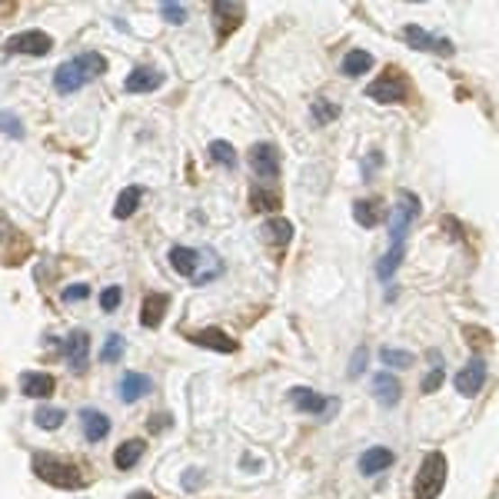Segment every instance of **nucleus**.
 I'll list each match as a JSON object with an SVG mask.
<instances>
[{
	"instance_id": "1",
	"label": "nucleus",
	"mask_w": 499,
	"mask_h": 499,
	"mask_svg": "<svg viewBox=\"0 0 499 499\" xmlns=\"http://www.w3.org/2000/svg\"><path fill=\"white\" fill-rule=\"evenodd\" d=\"M104 70H107V60H104L97 50H84L80 57L67 60L64 67H57L54 87H57V94H74V90H80L87 84L90 77H100Z\"/></svg>"
},
{
	"instance_id": "2",
	"label": "nucleus",
	"mask_w": 499,
	"mask_h": 499,
	"mask_svg": "<svg viewBox=\"0 0 499 499\" xmlns=\"http://www.w3.org/2000/svg\"><path fill=\"white\" fill-rule=\"evenodd\" d=\"M31 467H33V476H41L44 483H50L57 489H84V483H87L80 469L70 467V463H60L50 453H33Z\"/></svg>"
},
{
	"instance_id": "3",
	"label": "nucleus",
	"mask_w": 499,
	"mask_h": 499,
	"mask_svg": "<svg viewBox=\"0 0 499 499\" xmlns=\"http://www.w3.org/2000/svg\"><path fill=\"white\" fill-rule=\"evenodd\" d=\"M446 483V456L430 453L423 459V467L416 473V486H413V499H436L443 493Z\"/></svg>"
},
{
	"instance_id": "4",
	"label": "nucleus",
	"mask_w": 499,
	"mask_h": 499,
	"mask_svg": "<svg viewBox=\"0 0 499 499\" xmlns=\"http://www.w3.org/2000/svg\"><path fill=\"white\" fill-rule=\"evenodd\" d=\"M420 213V200L410 194V190H400V200L390 210V250H403L406 243V230Z\"/></svg>"
},
{
	"instance_id": "5",
	"label": "nucleus",
	"mask_w": 499,
	"mask_h": 499,
	"mask_svg": "<svg viewBox=\"0 0 499 499\" xmlns=\"http://www.w3.org/2000/svg\"><path fill=\"white\" fill-rule=\"evenodd\" d=\"M367 97H373L377 104H400L406 100V77L400 70H386L367 87Z\"/></svg>"
},
{
	"instance_id": "6",
	"label": "nucleus",
	"mask_w": 499,
	"mask_h": 499,
	"mask_svg": "<svg viewBox=\"0 0 499 499\" xmlns=\"http://www.w3.org/2000/svg\"><path fill=\"white\" fill-rule=\"evenodd\" d=\"M4 50H7V54H23V57H44L54 50V41H50V33H44V31H23V33H17V37H11Z\"/></svg>"
},
{
	"instance_id": "7",
	"label": "nucleus",
	"mask_w": 499,
	"mask_h": 499,
	"mask_svg": "<svg viewBox=\"0 0 499 499\" xmlns=\"http://www.w3.org/2000/svg\"><path fill=\"white\" fill-rule=\"evenodd\" d=\"M403 41H406L413 50H426V54H440V57L453 54V44H449V41L426 33L423 27H416V23H406V27H403Z\"/></svg>"
},
{
	"instance_id": "8",
	"label": "nucleus",
	"mask_w": 499,
	"mask_h": 499,
	"mask_svg": "<svg viewBox=\"0 0 499 499\" xmlns=\"http://www.w3.org/2000/svg\"><path fill=\"white\" fill-rule=\"evenodd\" d=\"M250 167L263 180H277V174H280V153H277V147L273 143H253L250 147Z\"/></svg>"
},
{
	"instance_id": "9",
	"label": "nucleus",
	"mask_w": 499,
	"mask_h": 499,
	"mask_svg": "<svg viewBox=\"0 0 499 499\" xmlns=\"http://www.w3.org/2000/svg\"><path fill=\"white\" fill-rule=\"evenodd\" d=\"M60 353H64V359L70 363L74 373H84V369H87V359H90V333L87 330H74V333L64 340Z\"/></svg>"
},
{
	"instance_id": "10",
	"label": "nucleus",
	"mask_w": 499,
	"mask_h": 499,
	"mask_svg": "<svg viewBox=\"0 0 499 499\" xmlns=\"http://www.w3.org/2000/svg\"><path fill=\"white\" fill-rule=\"evenodd\" d=\"M290 403H294L300 413H310V416H323V413L337 410V403L330 400V396H320L316 390H306V386L290 390Z\"/></svg>"
},
{
	"instance_id": "11",
	"label": "nucleus",
	"mask_w": 499,
	"mask_h": 499,
	"mask_svg": "<svg viewBox=\"0 0 499 499\" xmlns=\"http://www.w3.org/2000/svg\"><path fill=\"white\" fill-rule=\"evenodd\" d=\"M483 386H486V363L469 359L467 367L456 373V390H459V396H476Z\"/></svg>"
},
{
	"instance_id": "12",
	"label": "nucleus",
	"mask_w": 499,
	"mask_h": 499,
	"mask_svg": "<svg viewBox=\"0 0 499 499\" xmlns=\"http://www.w3.org/2000/svg\"><path fill=\"white\" fill-rule=\"evenodd\" d=\"M163 87V74L157 67H137L127 80H123V90L127 94H153V90Z\"/></svg>"
},
{
	"instance_id": "13",
	"label": "nucleus",
	"mask_w": 499,
	"mask_h": 499,
	"mask_svg": "<svg viewBox=\"0 0 499 499\" xmlns=\"http://www.w3.org/2000/svg\"><path fill=\"white\" fill-rule=\"evenodd\" d=\"M54 390L57 380L50 373H23L21 377V393L31 400H47V396H54Z\"/></svg>"
},
{
	"instance_id": "14",
	"label": "nucleus",
	"mask_w": 499,
	"mask_h": 499,
	"mask_svg": "<svg viewBox=\"0 0 499 499\" xmlns=\"http://www.w3.org/2000/svg\"><path fill=\"white\" fill-rule=\"evenodd\" d=\"M167 306H170V294H147L141 306V323L157 330L163 323V316H167Z\"/></svg>"
},
{
	"instance_id": "15",
	"label": "nucleus",
	"mask_w": 499,
	"mask_h": 499,
	"mask_svg": "<svg viewBox=\"0 0 499 499\" xmlns=\"http://www.w3.org/2000/svg\"><path fill=\"white\" fill-rule=\"evenodd\" d=\"M393 449H386V446H373V449H367V453L359 456V473L363 476H377V473H383V469L393 467Z\"/></svg>"
},
{
	"instance_id": "16",
	"label": "nucleus",
	"mask_w": 499,
	"mask_h": 499,
	"mask_svg": "<svg viewBox=\"0 0 499 499\" xmlns=\"http://www.w3.org/2000/svg\"><path fill=\"white\" fill-rule=\"evenodd\" d=\"M80 423H84V436L87 443H100L110 433V416L100 410H80Z\"/></svg>"
},
{
	"instance_id": "17",
	"label": "nucleus",
	"mask_w": 499,
	"mask_h": 499,
	"mask_svg": "<svg viewBox=\"0 0 499 499\" xmlns=\"http://www.w3.org/2000/svg\"><path fill=\"white\" fill-rule=\"evenodd\" d=\"M190 340L200 343V347H206V349H217V353H237V340L227 337V333H220L217 326H206V330L194 333Z\"/></svg>"
},
{
	"instance_id": "18",
	"label": "nucleus",
	"mask_w": 499,
	"mask_h": 499,
	"mask_svg": "<svg viewBox=\"0 0 499 499\" xmlns=\"http://www.w3.org/2000/svg\"><path fill=\"white\" fill-rule=\"evenodd\" d=\"M150 390H153V380L147 373H127V377L120 380V400L123 403H137Z\"/></svg>"
},
{
	"instance_id": "19",
	"label": "nucleus",
	"mask_w": 499,
	"mask_h": 499,
	"mask_svg": "<svg viewBox=\"0 0 499 499\" xmlns=\"http://www.w3.org/2000/svg\"><path fill=\"white\" fill-rule=\"evenodd\" d=\"M170 267H174L180 277H190V280H194L196 270H200V250L174 247V250H170Z\"/></svg>"
},
{
	"instance_id": "20",
	"label": "nucleus",
	"mask_w": 499,
	"mask_h": 499,
	"mask_svg": "<svg viewBox=\"0 0 499 499\" xmlns=\"http://www.w3.org/2000/svg\"><path fill=\"white\" fill-rule=\"evenodd\" d=\"M373 393H377V400H380L383 406H396L403 396L400 380H396L393 373H377V377H373Z\"/></svg>"
},
{
	"instance_id": "21",
	"label": "nucleus",
	"mask_w": 499,
	"mask_h": 499,
	"mask_svg": "<svg viewBox=\"0 0 499 499\" xmlns=\"http://www.w3.org/2000/svg\"><path fill=\"white\" fill-rule=\"evenodd\" d=\"M280 194L273 190V186H263L257 184L253 190H250V206L257 210V213H273V210H280Z\"/></svg>"
},
{
	"instance_id": "22",
	"label": "nucleus",
	"mask_w": 499,
	"mask_h": 499,
	"mask_svg": "<svg viewBox=\"0 0 499 499\" xmlns=\"http://www.w3.org/2000/svg\"><path fill=\"white\" fill-rule=\"evenodd\" d=\"M143 449H147V443H143V440H127V443L120 446V449H113V467H117V469H133L137 463H141Z\"/></svg>"
},
{
	"instance_id": "23",
	"label": "nucleus",
	"mask_w": 499,
	"mask_h": 499,
	"mask_svg": "<svg viewBox=\"0 0 499 499\" xmlns=\"http://www.w3.org/2000/svg\"><path fill=\"white\" fill-rule=\"evenodd\" d=\"M243 14H247V7H243V4H230V0H220V4H213V17L223 23V33L233 31V27L243 21ZM220 23H217V27H220Z\"/></svg>"
},
{
	"instance_id": "24",
	"label": "nucleus",
	"mask_w": 499,
	"mask_h": 499,
	"mask_svg": "<svg viewBox=\"0 0 499 499\" xmlns=\"http://www.w3.org/2000/svg\"><path fill=\"white\" fill-rule=\"evenodd\" d=\"M141 200H143L141 186H127V190L117 196V204H113V217H117V220H131L133 210L141 206Z\"/></svg>"
},
{
	"instance_id": "25",
	"label": "nucleus",
	"mask_w": 499,
	"mask_h": 499,
	"mask_svg": "<svg viewBox=\"0 0 499 499\" xmlns=\"http://www.w3.org/2000/svg\"><path fill=\"white\" fill-rule=\"evenodd\" d=\"M263 237L270 240V243H277V247H286L290 243V237H294V223L283 217H273L263 223Z\"/></svg>"
},
{
	"instance_id": "26",
	"label": "nucleus",
	"mask_w": 499,
	"mask_h": 499,
	"mask_svg": "<svg viewBox=\"0 0 499 499\" xmlns=\"http://www.w3.org/2000/svg\"><path fill=\"white\" fill-rule=\"evenodd\" d=\"M353 217H357V223L359 227H377L383 220V213H380V204L377 200H357L353 204Z\"/></svg>"
},
{
	"instance_id": "27",
	"label": "nucleus",
	"mask_w": 499,
	"mask_h": 499,
	"mask_svg": "<svg viewBox=\"0 0 499 499\" xmlns=\"http://www.w3.org/2000/svg\"><path fill=\"white\" fill-rule=\"evenodd\" d=\"M373 67V57L367 54V50H349L347 57H343V64H340V70L347 77H363Z\"/></svg>"
},
{
	"instance_id": "28",
	"label": "nucleus",
	"mask_w": 499,
	"mask_h": 499,
	"mask_svg": "<svg viewBox=\"0 0 499 499\" xmlns=\"http://www.w3.org/2000/svg\"><path fill=\"white\" fill-rule=\"evenodd\" d=\"M67 413L60 406H41V410L33 413V423L41 426V430H57V426H64Z\"/></svg>"
},
{
	"instance_id": "29",
	"label": "nucleus",
	"mask_w": 499,
	"mask_h": 499,
	"mask_svg": "<svg viewBox=\"0 0 499 499\" xmlns=\"http://www.w3.org/2000/svg\"><path fill=\"white\" fill-rule=\"evenodd\" d=\"M380 363L390 369H406L413 367V353H406V349H380Z\"/></svg>"
},
{
	"instance_id": "30",
	"label": "nucleus",
	"mask_w": 499,
	"mask_h": 499,
	"mask_svg": "<svg viewBox=\"0 0 499 499\" xmlns=\"http://www.w3.org/2000/svg\"><path fill=\"white\" fill-rule=\"evenodd\" d=\"M337 117H340V107L333 104V100H326V97L313 100V120L316 123H333Z\"/></svg>"
},
{
	"instance_id": "31",
	"label": "nucleus",
	"mask_w": 499,
	"mask_h": 499,
	"mask_svg": "<svg viewBox=\"0 0 499 499\" xmlns=\"http://www.w3.org/2000/svg\"><path fill=\"white\" fill-rule=\"evenodd\" d=\"M210 157H213L217 163H223V167H230V170L237 167V150H233L227 141H213V143H210Z\"/></svg>"
},
{
	"instance_id": "32",
	"label": "nucleus",
	"mask_w": 499,
	"mask_h": 499,
	"mask_svg": "<svg viewBox=\"0 0 499 499\" xmlns=\"http://www.w3.org/2000/svg\"><path fill=\"white\" fill-rule=\"evenodd\" d=\"M0 131L11 133L14 141H23V123L17 120V113H11V110H0Z\"/></svg>"
},
{
	"instance_id": "33",
	"label": "nucleus",
	"mask_w": 499,
	"mask_h": 499,
	"mask_svg": "<svg viewBox=\"0 0 499 499\" xmlns=\"http://www.w3.org/2000/svg\"><path fill=\"white\" fill-rule=\"evenodd\" d=\"M120 357H123V337H120V333H110L107 343H104L100 359H104V363H117Z\"/></svg>"
},
{
	"instance_id": "34",
	"label": "nucleus",
	"mask_w": 499,
	"mask_h": 499,
	"mask_svg": "<svg viewBox=\"0 0 499 499\" xmlns=\"http://www.w3.org/2000/svg\"><path fill=\"white\" fill-rule=\"evenodd\" d=\"M87 296H90L87 283H70L67 290H60V300H64V304H80V300H87Z\"/></svg>"
},
{
	"instance_id": "35",
	"label": "nucleus",
	"mask_w": 499,
	"mask_h": 499,
	"mask_svg": "<svg viewBox=\"0 0 499 499\" xmlns=\"http://www.w3.org/2000/svg\"><path fill=\"white\" fill-rule=\"evenodd\" d=\"M120 300H123V290H120V286H107V290L100 294V310H104V313H113L120 306Z\"/></svg>"
},
{
	"instance_id": "36",
	"label": "nucleus",
	"mask_w": 499,
	"mask_h": 499,
	"mask_svg": "<svg viewBox=\"0 0 499 499\" xmlns=\"http://www.w3.org/2000/svg\"><path fill=\"white\" fill-rule=\"evenodd\" d=\"M160 14L170 23H186V7H184V4H163Z\"/></svg>"
},
{
	"instance_id": "37",
	"label": "nucleus",
	"mask_w": 499,
	"mask_h": 499,
	"mask_svg": "<svg viewBox=\"0 0 499 499\" xmlns=\"http://www.w3.org/2000/svg\"><path fill=\"white\" fill-rule=\"evenodd\" d=\"M443 386V363H433V369H430V377L423 380V393H433Z\"/></svg>"
},
{
	"instance_id": "38",
	"label": "nucleus",
	"mask_w": 499,
	"mask_h": 499,
	"mask_svg": "<svg viewBox=\"0 0 499 499\" xmlns=\"http://www.w3.org/2000/svg\"><path fill=\"white\" fill-rule=\"evenodd\" d=\"M367 347H357V353H353V359H349V377H359L363 369H367Z\"/></svg>"
},
{
	"instance_id": "39",
	"label": "nucleus",
	"mask_w": 499,
	"mask_h": 499,
	"mask_svg": "<svg viewBox=\"0 0 499 499\" xmlns=\"http://www.w3.org/2000/svg\"><path fill=\"white\" fill-rule=\"evenodd\" d=\"M163 426H170V416H163V413H153L150 423H147V430H150V433H160Z\"/></svg>"
},
{
	"instance_id": "40",
	"label": "nucleus",
	"mask_w": 499,
	"mask_h": 499,
	"mask_svg": "<svg viewBox=\"0 0 499 499\" xmlns=\"http://www.w3.org/2000/svg\"><path fill=\"white\" fill-rule=\"evenodd\" d=\"M380 163H383V153H380V150H373V153H369V157H367V167H363V177L373 174V170H377Z\"/></svg>"
},
{
	"instance_id": "41",
	"label": "nucleus",
	"mask_w": 499,
	"mask_h": 499,
	"mask_svg": "<svg viewBox=\"0 0 499 499\" xmlns=\"http://www.w3.org/2000/svg\"><path fill=\"white\" fill-rule=\"evenodd\" d=\"M184 489H196V486H200V469H186V473H184Z\"/></svg>"
},
{
	"instance_id": "42",
	"label": "nucleus",
	"mask_w": 499,
	"mask_h": 499,
	"mask_svg": "<svg viewBox=\"0 0 499 499\" xmlns=\"http://www.w3.org/2000/svg\"><path fill=\"white\" fill-rule=\"evenodd\" d=\"M127 499H153V496H150V493H143V489H141V493H131V496H127Z\"/></svg>"
}]
</instances>
